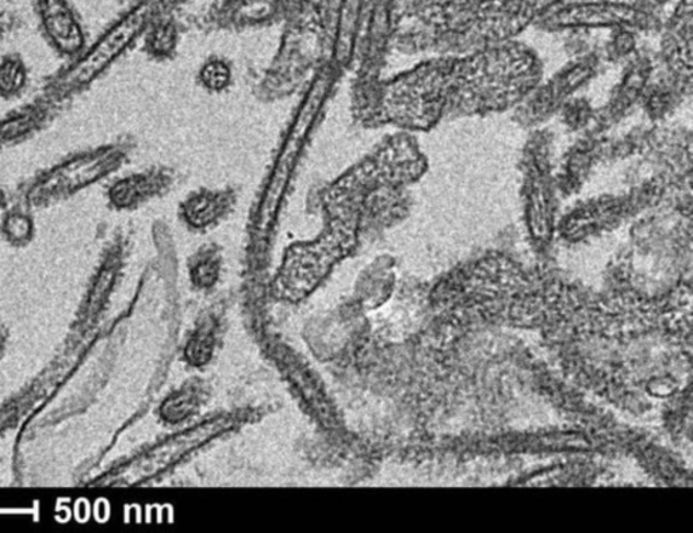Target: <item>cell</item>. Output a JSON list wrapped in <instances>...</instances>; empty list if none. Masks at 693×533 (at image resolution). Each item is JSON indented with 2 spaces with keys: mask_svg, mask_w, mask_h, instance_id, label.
<instances>
[{
  "mask_svg": "<svg viewBox=\"0 0 693 533\" xmlns=\"http://www.w3.org/2000/svg\"><path fill=\"white\" fill-rule=\"evenodd\" d=\"M34 211L20 202H11L0 215V234L14 246H25L36 236Z\"/></svg>",
  "mask_w": 693,
  "mask_h": 533,
  "instance_id": "obj_18",
  "label": "cell"
},
{
  "mask_svg": "<svg viewBox=\"0 0 693 533\" xmlns=\"http://www.w3.org/2000/svg\"><path fill=\"white\" fill-rule=\"evenodd\" d=\"M135 151L130 137L78 149L56 160L15 188L13 200L33 211L70 202L78 195L108 181L129 162Z\"/></svg>",
  "mask_w": 693,
  "mask_h": 533,
  "instance_id": "obj_3",
  "label": "cell"
},
{
  "mask_svg": "<svg viewBox=\"0 0 693 533\" xmlns=\"http://www.w3.org/2000/svg\"><path fill=\"white\" fill-rule=\"evenodd\" d=\"M31 4L49 49L65 62L77 59L90 42L82 15L71 0H31Z\"/></svg>",
  "mask_w": 693,
  "mask_h": 533,
  "instance_id": "obj_7",
  "label": "cell"
},
{
  "mask_svg": "<svg viewBox=\"0 0 693 533\" xmlns=\"http://www.w3.org/2000/svg\"><path fill=\"white\" fill-rule=\"evenodd\" d=\"M173 177L163 169L130 172L108 183L105 199L108 209L134 211L169 190Z\"/></svg>",
  "mask_w": 693,
  "mask_h": 533,
  "instance_id": "obj_11",
  "label": "cell"
},
{
  "mask_svg": "<svg viewBox=\"0 0 693 533\" xmlns=\"http://www.w3.org/2000/svg\"><path fill=\"white\" fill-rule=\"evenodd\" d=\"M600 56L588 54L561 70L554 78L536 85L532 93L515 108V118L525 126L545 123L561 112L569 96L587 84L599 71Z\"/></svg>",
  "mask_w": 693,
  "mask_h": 533,
  "instance_id": "obj_6",
  "label": "cell"
},
{
  "mask_svg": "<svg viewBox=\"0 0 693 533\" xmlns=\"http://www.w3.org/2000/svg\"><path fill=\"white\" fill-rule=\"evenodd\" d=\"M360 5H362V0H343L340 15L342 42H348L349 36H351L355 24H357Z\"/></svg>",
  "mask_w": 693,
  "mask_h": 533,
  "instance_id": "obj_26",
  "label": "cell"
},
{
  "mask_svg": "<svg viewBox=\"0 0 693 533\" xmlns=\"http://www.w3.org/2000/svg\"><path fill=\"white\" fill-rule=\"evenodd\" d=\"M605 144L603 134L599 131L591 129L584 134L563 160L559 174L555 179L557 190L564 195L577 193L594 164L603 160Z\"/></svg>",
  "mask_w": 693,
  "mask_h": 533,
  "instance_id": "obj_15",
  "label": "cell"
},
{
  "mask_svg": "<svg viewBox=\"0 0 693 533\" xmlns=\"http://www.w3.org/2000/svg\"><path fill=\"white\" fill-rule=\"evenodd\" d=\"M231 205V194L199 192L190 195L182 205V215L188 225L203 229L219 221Z\"/></svg>",
  "mask_w": 693,
  "mask_h": 533,
  "instance_id": "obj_16",
  "label": "cell"
},
{
  "mask_svg": "<svg viewBox=\"0 0 693 533\" xmlns=\"http://www.w3.org/2000/svg\"><path fill=\"white\" fill-rule=\"evenodd\" d=\"M174 27L153 22L146 33L145 51L157 60L168 59L174 51Z\"/></svg>",
  "mask_w": 693,
  "mask_h": 533,
  "instance_id": "obj_19",
  "label": "cell"
},
{
  "mask_svg": "<svg viewBox=\"0 0 693 533\" xmlns=\"http://www.w3.org/2000/svg\"><path fill=\"white\" fill-rule=\"evenodd\" d=\"M11 202H13V197H11V194L8 188L4 187L3 183L0 182V215L9 208Z\"/></svg>",
  "mask_w": 693,
  "mask_h": 533,
  "instance_id": "obj_28",
  "label": "cell"
},
{
  "mask_svg": "<svg viewBox=\"0 0 693 533\" xmlns=\"http://www.w3.org/2000/svg\"><path fill=\"white\" fill-rule=\"evenodd\" d=\"M543 27H614L630 31V28L649 27V16L632 5L615 3H599L588 5H571V8L554 11L541 16Z\"/></svg>",
  "mask_w": 693,
  "mask_h": 533,
  "instance_id": "obj_8",
  "label": "cell"
},
{
  "mask_svg": "<svg viewBox=\"0 0 693 533\" xmlns=\"http://www.w3.org/2000/svg\"><path fill=\"white\" fill-rule=\"evenodd\" d=\"M655 66L656 60H651L649 56L634 57L610 102L599 114L594 113L591 124L592 130L603 134L605 129L611 128V125L626 117L630 108L643 100L644 91L649 83L652 71H655Z\"/></svg>",
  "mask_w": 693,
  "mask_h": 533,
  "instance_id": "obj_12",
  "label": "cell"
},
{
  "mask_svg": "<svg viewBox=\"0 0 693 533\" xmlns=\"http://www.w3.org/2000/svg\"><path fill=\"white\" fill-rule=\"evenodd\" d=\"M691 3L684 4L663 33L660 59L656 65L686 84H692Z\"/></svg>",
  "mask_w": 693,
  "mask_h": 533,
  "instance_id": "obj_14",
  "label": "cell"
},
{
  "mask_svg": "<svg viewBox=\"0 0 693 533\" xmlns=\"http://www.w3.org/2000/svg\"><path fill=\"white\" fill-rule=\"evenodd\" d=\"M24 26V20L15 11L0 10V43L13 37Z\"/></svg>",
  "mask_w": 693,
  "mask_h": 533,
  "instance_id": "obj_27",
  "label": "cell"
},
{
  "mask_svg": "<svg viewBox=\"0 0 693 533\" xmlns=\"http://www.w3.org/2000/svg\"><path fill=\"white\" fill-rule=\"evenodd\" d=\"M31 70L24 55L8 51L0 57V100L13 102L26 93Z\"/></svg>",
  "mask_w": 693,
  "mask_h": 533,
  "instance_id": "obj_17",
  "label": "cell"
},
{
  "mask_svg": "<svg viewBox=\"0 0 693 533\" xmlns=\"http://www.w3.org/2000/svg\"><path fill=\"white\" fill-rule=\"evenodd\" d=\"M455 56L421 62L383 85L380 114L406 130H429L447 118Z\"/></svg>",
  "mask_w": 693,
  "mask_h": 533,
  "instance_id": "obj_4",
  "label": "cell"
},
{
  "mask_svg": "<svg viewBox=\"0 0 693 533\" xmlns=\"http://www.w3.org/2000/svg\"><path fill=\"white\" fill-rule=\"evenodd\" d=\"M540 57L511 42L455 56L447 117H478L515 111L542 82Z\"/></svg>",
  "mask_w": 693,
  "mask_h": 533,
  "instance_id": "obj_1",
  "label": "cell"
},
{
  "mask_svg": "<svg viewBox=\"0 0 693 533\" xmlns=\"http://www.w3.org/2000/svg\"><path fill=\"white\" fill-rule=\"evenodd\" d=\"M65 113L37 94L31 102L0 116V152L36 139Z\"/></svg>",
  "mask_w": 693,
  "mask_h": 533,
  "instance_id": "obj_10",
  "label": "cell"
},
{
  "mask_svg": "<svg viewBox=\"0 0 693 533\" xmlns=\"http://www.w3.org/2000/svg\"><path fill=\"white\" fill-rule=\"evenodd\" d=\"M215 347V325L211 321H206L199 326L196 334L193 335L187 344L186 358L188 362L200 366L208 362L213 354Z\"/></svg>",
  "mask_w": 693,
  "mask_h": 533,
  "instance_id": "obj_20",
  "label": "cell"
},
{
  "mask_svg": "<svg viewBox=\"0 0 693 533\" xmlns=\"http://www.w3.org/2000/svg\"><path fill=\"white\" fill-rule=\"evenodd\" d=\"M220 262L213 254H206L193 267V282L199 288H209L219 278Z\"/></svg>",
  "mask_w": 693,
  "mask_h": 533,
  "instance_id": "obj_23",
  "label": "cell"
},
{
  "mask_svg": "<svg viewBox=\"0 0 693 533\" xmlns=\"http://www.w3.org/2000/svg\"><path fill=\"white\" fill-rule=\"evenodd\" d=\"M231 80V68L222 60H210L200 70V82L210 91L227 89Z\"/></svg>",
  "mask_w": 693,
  "mask_h": 533,
  "instance_id": "obj_22",
  "label": "cell"
},
{
  "mask_svg": "<svg viewBox=\"0 0 693 533\" xmlns=\"http://www.w3.org/2000/svg\"><path fill=\"white\" fill-rule=\"evenodd\" d=\"M354 228L332 227L317 243L291 248L280 268L277 291L289 301H300L317 288L330 268L353 248Z\"/></svg>",
  "mask_w": 693,
  "mask_h": 533,
  "instance_id": "obj_5",
  "label": "cell"
},
{
  "mask_svg": "<svg viewBox=\"0 0 693 533\" xmlns=\"http://www.w3.org/2000/svg\"><path fill=\"white\" fill-rule=\"evenodd\" d=\"M160 0H137L114 19L88 44L77 59L65 62L45 78L39 95L67 111L78 97L88 94L117 65L126 51L139 42L157 21Z\"/></svg>",
  "mask_w": 693,
  "mask_h": 533,
  "instance_id": "obj_2",
  "label": "cell"
},
{
  "mask_svg": "<svg viewBox=\"0 0 693 533\" xmlns=\"http://www.w3.org/2000/svg\"><path fill=\"white\" fill-rule=\"evenodd\" d=\"M275 5L272 0H249L239 10L240 19L245 21H263L274 15Z\"/></svg>",
  "mask_w": 693,
  "mask_h": 533,
  "instance_id": "obj_24",
  "label": "cell"
},
{
  "mask_svg": "<svg viewBox=\"0 0 693 533\" xmlns=\"http://www.w3.org/2000/svg\"><path fill=\"white\" fill-rule=\"evenodd\" d=\"M534 141L527 159L529 169V186H527V204H529V215L532 228H542V233L547 231L554 211V193L552 176H550L548 159H546L545 139Z\"/></svg>",
  "mask_w": 693,
  "mask_h": 533,
  "instance_id": "obj_13",
  "label": "cell"
},
{
  "mask_svg": "<svg viewBox=\"0 0 693 533\" xmlns=\"http://www.w3.org/2000/svg\"><path fill=\"white\" fill-rule=\"evenodd\" d=\"M194 403H196V401H194L192 394L183 393L181 395H176V397L170 399L169 403L165 404L163 415L170 421H180L182 418L188 416V413H192Z\"/></svg>",
  "mask_w": 693,
  "mask_h": 533,
  "instance_id": "obj_25",
  "label": "cell"
},
{
  "mask_svg": "<svg viewBox=\"0 0 693 533\" xmlns=\"http://www.w3.org/2000/svg\"><path fill=\"white\" fill-rule=\"evenodd\" d=\"M563 121L573 130H578L591 126L594 118L593 108L586 100H571L561 108Z\"/></svg>",
  "mask_w": 693,
  "mask_h": 533,
  "instance_id": "obj_21",
  "label": "cell"
},
{
  "mask_svg": "<svg viewBox=\"0 0 693 533\" xmlns=\"http://www.w3.org/2000/svg\"><path fill=\"white\" fill-rule=\"evenodd\" d=\"M324 83L325 80L322 79L320 83L314 85L312 95L308 96L305 105L301 108L300 117L297 118L293 129L290 130L288 142H286L284 151L279 154L277 170H275V175L270 186H268L265 202H263V222L270 220V217L274 215L275 205H278L280 197H282L285 183L289 179L291 171L296 167L298 152H300L308 130L311 129L312 121L314 117H316L319 106H322L323 97L326 93V84Z\"/></svg>",
  "mask_w": 693,
  "mask_h": 533,
  "instance_id": "obj_9",
  "label": "cell"
}]
</instances>
